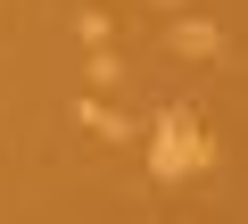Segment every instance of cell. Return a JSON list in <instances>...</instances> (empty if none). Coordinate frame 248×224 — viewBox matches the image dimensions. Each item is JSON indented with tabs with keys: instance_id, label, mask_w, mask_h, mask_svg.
<instances>
[{
	"instance_id": "3",
	"label": "cell",
	"mask_w": 248,
	"mask_h": 224,
	"mask_svg": "<svg viewBox=\"0 0 248 224\" xmlns=\"http://www.w3.org/2000/svg\"><path fill=\"white\" fill-rule=\"evenodd\" d=\"M75 117H83V125H91L99 141H124V133H133V125H124V117H116V108H99V100H83V108H75Z\"/></svg>"
},
{
	"instance_id": "1",
	"label": "cell",
	"mask_w": 248,
	"mask_h": 224,
	"mask_svg": "<svg viewBox=\"0 0 248 224\" xmlns=\"http://www.w3.org/2000/svg\"><path fill=\"white\" fill-rule=\"evenodd\" d=\"M199 166H207L199 117H190V108H166V117L149 125V174H157V183H182V174H199Z\"/></svg>"
},
{
	"instance_id": "2",
	"label": "cell",
	"mask_w": 248,
	"mask_h": 224,
	"mask_svg": "<svg viewBox=\"0 0 248 224\" xmlns=\"http://www.w3.org/2000/svg\"><path fill=\"white\" fill-rule=\"evenodd\" d=\"M166 42H174L182 58H215V50H223V34H215L207 17H174V34H166Z\"/></svg>"
},
{
	"instance_id": "4",
	"label": "cell",
	"mask_w": 248,
	"mask_h": 224,
	"mask_svg": "<svg viewBox=\"0 0 248 224\" xmlns=\"http://www.w3.org/2000/svg\"><path fill=\"white\" fill-rule=\"evenodd\" d=\"M75 34H83L91 50H108V17H99V9H83V17H75Z\"/></svg>"
}]
</instances>
